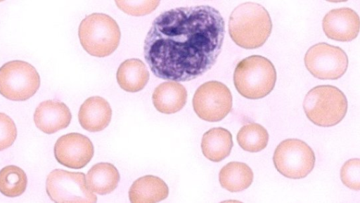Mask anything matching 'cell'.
<instances>
[{"label": "cell", "instance_id": "obj_1", "mask_svg": "<svg viewBox=\"0 0 360 203\" xmlns=\"http://www.w3.org/2000/svg\"><path fill=\"white\" fill-rule=\"evenodd\" d=\"M224 34V19L212 6L173 8L153 22L144 41L145 60L158 78L189 81L214 65Z\"/></svg>", "mask_w": 360, "mask_h": 203}, {"label": "cell", "instance_id": "obj_2", "mask_svg": "<svg viewBox=\"0 0 360 203\" xmlns=\"http://www.w3.org/2000/svg\"><path fill=\"white\" fill-rule=\"evenodd\" d=\"M272 22L262 5L245 2L236 6L229 21V32L239 46L253 49L262 46L271 34Z\"/></svg>", "mask_w": 360, "mask_h": 203}, {"label": "cell", "instance_id": "obj_3", "mask_svg": "<svg viewBox=\"0 0 360 203\" xmlns=\"http://www.w3.org/2000/svg\"><path fill=\"white\" fill-rule=\"evenodd\" d=\"M276 71L266 58L253 55L240 61L235 68L233 83L238 92L249 99L267 96L274 88Z\"/></svg>", "mask_w": 360, "mask_h": 203}, {"label": "cell", "instance_id": "obj_4", "mask_svg": "<svg viewBox=\"0 0 360 203\" xmlns=\"http://www.w3.org/2000/svg\"><path fill=\"white\" fill-rule=\"evenodd\" d=\"M78 35L83 48L95 57H105L117 48L121 32L117 22L101 13L85 17L79 26Z\"/></svg>", "mask_w": 360, "mask_h": 203}, {"label": "cell", "instance_id": "obj_5", "mask_svg": "<svg viewBox=\"0 0 360 203\" xmlns=\"http://www.w3.org/2000/svg\"><path fill=\"white\" fill-rule=\"evenodd\" d=\"M303 108L306 116L312 123L329 127L343 119L347 111V100L338 87L320 85L307 93Z\"/></svg>", "mask_w": 360, "mask_h": 203}, {"label": "cell", "instance_id": "obj_6", "mask_svg": "<svg viewBox=\"0 0 360 203\" xmlns=\"http://www.w3.org/2000/svg\"><path fill=\"white\" fill-rule=\"evenodd\" d=\"M40 86V77L31 64L12 60L0 67V93L14 101H24L33 96Z\"/></svg>", "mask_w": 360, "mask_h": 203}, {"label": "cell", "instance_id": "obj_7", "mask_svg": "<svg viewBox=\"0 0 360 203\" xmlns=\"http://www.w3.org/2000/svg\"><path fill=\"white\" fill-rule=\"evenodd\" d=\"M273 161L276 169L283 176L300 179L306 177L313 170L315 155L305 142L288 138L276 147Z\"/></svg>", "mask_w": 360, "mask_h": 203}, {"label": "cell", "instance_id": "obj_8", "mask_svg": "<svg viewBox=\"0 0 360 203\" xmlns=\"http://www.w3.org/2000/svg\"><path fill=\"white\" fill-rule=\"evenodd\" d=\"M46 190L49 198L57 203H94L96 195L86 184L82 172L54 169L47 176Z\"/></svg>", "mask_w": 360, "mask_h": 203}, {"label": "cell", "instance_id": "obj_9", "mask_svg": "<svg viewBox=\"0 0 360 203\" xmlns=\"http://www.w3.org/2000/svg\"><path fill=\"white\" fill-rule=\"evenodd\" d=\"M348 58L340 47L325 42L311 46L304 56V64L308 71L316 78L335 80L347 71Z\"/></svg>", "mask_w": 360, "mask_h": 203}, {"label": "cell", "instance_id": "obj_10", "mask_svg": "<svg viewBox=\"0 0 360 203\" xmlns=\"http://www.w3.org/2000/svg\"><path fill=\"white\" fill-rule=\"evenodd\" d=\"M196 114L207 122H219L231 110L232 95L229 89L218 81H210L200 85L193 98Z\"/></svg>", "mask_w": 360, "mask_h": 203}, {"label": "cell", "instance_id": "obj_11", "mask_svg": "<svg viewBox=\"0 0 360 203\" xmlns=\"http://www.w3.org/2000/svg\"><path fill=\"white\" fill-rule=\"evenodd\" d=\"M90 139L79 133H70L60 137L54 145V155L58 163L71 169L84 167L94 156Z\"/></svg>", "mask_w": 360, "mask_h": 203}, {"label": "cell", "instance_id": "obj_12", "mask_svg": "<svg viewBox=\"0 0 360 203\" xmlns=\"http://www.w3.org/2000/svg\"><path fill=\"white\" fill-rule=\"evenodd\" d=\"M322 26L328 38L340 41H349L357 37L360 20L356 12L352 8H335L324 16Z\"/></svg>", "mask_w": 360, "mask_h": 203}, {"label": "cell", "instance_id": "obj_13", "mask_svg": "<svg viewBox=\"0 0 360 203\" xmlns=\"http://www.w3.org/2000/svg\"><path fill=\"white\" fill-rule=\"evenodd\" d=\"M71 119L72 114L68 107L64 103L55 100L41 102L34 114V122L37 127L48 134L66 128Z\"/></svg>", "mask_w": 360, "mask_h": 203}, {"label": "cell", "instance_id": "obj_14", "mask_svg": "<svg viewBox=\"0 0 360 203\" xmlns=\"http://www.w3.org/2000/svg\"><path fill=\"white\" fill-rule=\"evenodd\" d=\"M112 109L108 102L100 96H91L81 105L78 119L82 127L90 132L103 130L110 122Z\"/></svg>", "mask_w": 360, "mask_h": 203}, {"label": "cell", "instance_id": "obj_15", "mask_svg": "<svg viewBox=\"0 0 360 203\" xmlns=\"http://www.w3.org/2000/svg\"><path fill=\"white\" fill-rule=\"evenodd\" d=\"M152 100L158 111L164 114H173L184 107L187 100V91L180 83L168 81L155 89Z\"/></svg>", "mask_w": 360, "mask_h": 203}, {"label": "cell", "instance_id": "obj_16", "mask_svg": "<svg viewBox=\"0 0 360 203\" xmlns=\"http://www.w3.org/2000/svg\"><path fill=\"white\" fill-rule=\"evenodd\" d=\"M169 194L167 185L160 178L152 175L136 180L129 190L133 203L158 202L166 199Z\"/></svg>", "mask_w": 360, "mask_h": 203}, {"label": "cell", "instance_id": "obj_17", "mask_svg": "<svg viewBox=\"0 0 360 203\" xmlns=\"http://www.w3.org/2000/svg\"><path fill=\"white\" fill-rule=\"evenodd\" d=\"M233 145L231 133L222 127H215L208 130L202 138V154L214 162H219L228 157Z\"/></svg>", "mask_w": 360, "mask_h": 203}, {"label": "cell", "instance_id": "obj_18", "mask_svg": "<svg viewBox=\"0 0 360 203\" xmlns=\"http://www.w3.org/2000/svg\"><path fill=\"white\" fill-rule=\"evenodd\" d=\"M149 72L145 63L137 58L127 59L119 66L117 81L119 86L127 92L142 90L149 80Z\"/></svg>", "mask_w": 360, "mask_h": 203}, {"label": "cell", "instance_id": "obj_19", "mask_svg": "<svg viewBox=\"0 0 360 203\" xmlns=\"http://www.w3.org/2000/svg\"><path fill=\"white\" fill-rule=\"evenodd\" d=\"M120 178V173L113 164L101 162L89 170L86 181L91 192L103 195L112 192L117 188Z\"/></svg>", "mask_w": 360, "mask_h": 203}, {"label": "cell", "instance_id": "obj_20", "mask_svg": "<svg viewBox=\"0 0 360 203\" xmlns=\"http://www.w3.org/2000/svg\"><path fill=\"white\" fill-rule=\"evenodd\" d=\"M219 180L221 187L228 191L240 192L252 184L253 172L245 163L231 162L221 169Z\"/></svg>", "mask_w": 360, "mask_h": 203}, {"label": "cell", "instance_id": "obj_21", "mask_svg": "<svg viewBox=\"0 0 360 203\" xmlns=\"http://www.w3.org/2000/svg\"><path fill=\"white\" fill-rule=\"evenodd\" d=\"M237 141L244 150L257 152L266 147L269 133L262 125L249 123L243 126L238 132Z\"/></svg>", "mask_w": 360, "mask_h": 203}, {"label": "cell", "instance_id": "obj_22", "mask_svg": "<svg viewBox=\"0 0 360 203\" xmlns=\"http://www.w3.org/2000/svg\"><path fill=\"white\" fill-rule=\"evenodd\" d=\"M27 178L25 171L15 165H8L0 171V192L5 196L15 197L26 190Z\"/></svg>", "mask_w": 360, "mask_h": 203}, {"label": "cell", "instance_id": "obj_23", "mask_svg": "<svg viewBox=\"0 0 360 203\" xmlns=\"http://www.w3.org/2000/svg\"><path fill=\"white\" fill-rule=\"evenodd\" d=\"M340 178L347 188L359 190L360 189V160L351 159L347 161L341 168Z\"/></svg>", "mask_w": 360, "mask_h": 203}, {"label": "cell", "instance_id": "obj_24", "mask_svg": "<svg viewBox=\"0 0 360 203\" xmlns=\"http://www.w3.org/2000/svg\"><path fill=\"white\" fill-rule=\"evenodd\" d=\"M17 137V129L13 119L0 112V151L11 147Z\"/></svg>", "mask_w": 360, "mask_h": 203}, {"label": "cell", "instance_id": "obj_25", "mask_svg": "<svg viewBox=\"0 0 360 203\" xmlns=\"http://www.w3.org/2000/svg\"><path fill=\"white\" fill-rule=\"evenodd\" d=\"M115 4L124 13L132 15H143L151 13L159 5L158 1H117Z\"/></svg>", "mask_w": 360, "mask_h": 203}]
</instances>
